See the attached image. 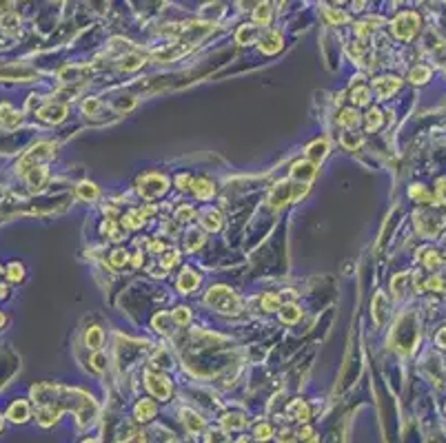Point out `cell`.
Here are the masks:
<instances>
[{
  "mask_svg": "<svg viewBox=\"0 0 446 443\" xmlns=\"http://www.w3.org/2000/svg\"><path fill=\"white\" fill-rule=\"evenodd\" d=\"M317 164L311 162V159H302V162H295L293 168H291V175H293V180L298 182H311L313 177H315V171H317Z\"/></svg>",
  "mask_w": 446,
  "mask_h": 443,
  "instance_id": "cell-8",
  "label": "cell"
},
{
  "mask_svg": "<svg viewBox=\"0 0 446 443\" xmlns=\"http://www.w3.org/2000/svg\"><path fill=\"white\" fill-rule=\"evenodd\" d=\"M171 317H173V321L178 323V326H184V323H189V319H191V313H189L187 308H175Z\"/></svg>",
  "mask_w": 446,
  "mask_h": 443,
  "instance_id": "cell-36",
  "label": "cell"
},
{
  "mask_svg": "<svg viewBox=\"0 0 446 443\" xmlns=\"http://www.w3.org/2000/svg\"><path fill=\"white\" fill-rule=\"evenodd\" d=\"M202 233H198V230H189V242H187V248L189 251H196V248L202 246Z\"/></svg>",
  "mask_w": 446,
  "mask_h": 443,
  "instance_id": "cell-39",
  "label": "cell"
},
{
  "mask_svg": "<svg viewBox=\"0 0 446 443\" xmlns=\"http://www.w3.org/2000/svg\"><path fill=\"white\" fill-rule=\"evenodd\" d=\"M127 261H129V255H127L125 248H118V251L111 253V264L116 266V268H122Z\"/></svg>",
  "mask_w": 446,
  "mask_h": 443,
  "instance_id": "cell-33",
  "label": "cell"
},
{
  "mask_svg": "<svg viewBox=\"0 0 446 443\" xmlns=\"http://www.w3.org/2000/svg\"><path fill=\"white\" fill-rule=\"evenodd\" d=\"M351 100L355 102V104H366V102L371 100V91L366 87H355L351 91Z\"/></svg>",
  "mask_w": 446,
  "mask_h": 443,
  "instance_id": "cell-29",
  "label": "cell"
},
{
  "mask_svg": "<svg viewBox=\"0 0 446 443\" xmlns=\"http://www.w3.org/2000/svg\"><path fill=\"white\" fill-rule=\"evenodd\" d=\"M384 306H386L384 295H375V299H373V317H375V323H377V326L384 321Z\"/></svg>",
  "mask_w": 446,
  "mask_h": 443,
  "instance_id": "cell-28",
  "label": "cell"
},
{
  "mask_svg": "<svg viewBox=\"0 0 446 443\" xmlns=\"http://www.w3.org/2000/svg\"><path fill=\"white\" fill-rule=\"evenodd\" d=\"M333 2H344V0H333Z\"/></svg>",
  "mask_w": 446,
  "mask_h": 443,
  "instance_id": "cell-54",
  "label": "cell"
},
{
  "mask_svg": "<svg viewBox=\"0 0 446 443\" xmlns=\"http://www.w3.org/2000/svg\"><path fill=\"white\" fill-rule=\"evenodd\" d=\"M0 122L5 124L7 128H14V127H18L20 115L11 109V104H7V102H5V104H0Z\"/></svg>",
  "mask_w": 446,
  "mask_h": 443,
  "instance_id": "cell-19",
  "label": "cell"
},
{
  "mask_svg": "<svg viewBox=\"0 0 446 443\" xmlns=\"http://www.w3.org/2000/svg\"><path fill=\"white\" fill-rule=\"evenodd\" d=\"M206 304L222 315H236L240 310V299L227 286H215L206 292Z\"/></svg>",
  "mask_w": 446,
  "mask_h": 443,
  "instance_id": "cell-2",
  "label": "cell"
},
{
  "mask_svg": "<svg viewBox=\"0 0 446 443\" xmlns=\"http://www.w3.org/2000/svg\"><path fill=\"white\" fill-rule=\"evenodd\" d=\"M7 416H9L14 423H25L29 419V403L27 401H14L7 410Z\"/></svg>",
  "mask_w": 446,
  "mask_h": 443,
  "instance_id": "cell-11",
  "label": "cell"
},
{
  "mask_svg": "<svg viewBox=\"0 0 446 443\" xmlns=\"http://www.w3.org/2000/svg\"><path fill=\"white\" fill-rule=\"evenodd\" d=\"M379 122H382V113H379L377 109H371L369 113H366V128L373 131V128L379 127Z\"/></svg>",
  "mask_w": 446,
  "mask_h": 443,
  "instance_id": "cell-31",
  "label": "cell"
},
{
  "mask_svg": "<svg viewBox=\"0 0 446 443\" xmlns=\"http://www.w3.org/2000/svg\"><path fill=\"white\" fill-rule=\"evenodd\" d=\"M2 323H5V315H0V326H2Z\"/></svg>",
  "mask_w": 446,
  "mask_h": 443,
  "instance_id": "cell-53",
  "label": "cell"
},
{
  "mask_svg": "<svg viewBox=\"0 0 446 443\" xmlns=\"http://www.w3.org/2000/svg\"><path fill=\"white\" fill-rule=\"evenodd\" d=\"M262 308L264 310H280V297L267 292V295L262 297Z\"/></svg>",
  "mask_w": 446,
  "mask_h": 443,
  "instance_id": "cell-35",
  "label": "cell"
},
{
  "mask_svg": "<svg viewBox=\"0 0 446 443\" xmlns=\"http://www.w3.org/2000/svg\"><path fill=\"white\" fill-rule=\"evenodd\" d=\"M324 13H326V18H329V20L333 22V25H342V22L348 20V16H346L344 11H335V9H331V7H326Z\"/></svg>",
  "mask_w": 446,
  "mask_h": 443,
  "instance_id": "cell-34",
  "label": "cell"
},
{
  "mask_svg": "<svg viewBox=\"0 0 446 443\" xmlns=\"http://www.w3.org/2000/svg\"><path fill=\"white\" fill-rule=\"evenodd\" d=\"M156 410H158L156 403L149 401V399H142V401L136 406V419L138 421H151L153 416H156Z\"/></svg>",
  "mask_w": 446,
  "mask_h": 443,
  "instance_id": "cell-17",
  "label": "cell"
},
{
  "mask_svg": "<svg viewBox=\"0 0 446 443\" xmlns=\"http://www.w3.org/2000/svg\"><path fill=\"white\" fill-rule=\"evenodd\" d=\"M253 20L258 22V25H267V22L271 20V7H269L267 0H262V2L253 9Z\"/></svg>",
  "mask_w": 446,
  "mask_h": 443,
  "instance_id": "cell-24",
  "label": "cell"
},
{
  "mask_svg": "<svg viewBox=\"0 0 446 443\" xmlns=\"http://www.w3.org/2000/svg\"><path fill=\"white\" fill-rule=\"evenodd\" d=\"M7 9H9V0H0V11L5 13Z\"/></svg>",
  "mask_w": 446,
  "mask_h": 443,
  "instance_id": "cell-50",
  "label": "cell"
},
{
  "mask_svg": "<svg viewBox=\"0 0 446 443\" xmlns=\"http://www.w3.org/2000/svg\"><path fill=\"white\" fill-rule=\"evenodd\" d=\"M326 151H329V144H326V140H315L313 144L307 146V158L311 159V162L320 164L322 159L326 158Z\"/></svg>",
  "mask_w": 446,
  "mask_h": 443,
  "instance_id": "cell-13",
  "label": "cell"
},
{
  "mask_svg": "<svg viewBox=\"0 0 446 443\" xmlns=\"http://www.w3.org/2000/svg\"><path fill=\"white\" fill-rule=\"evenodd\" d=\"M94 368L98 372H103L104 368H107V357H104V354H100V352L96 354V357H94Z\"/></svg>",
  "mask_w": 446,
  "mask_h": 443,
  "instance_id": "cell-47",
  "label": "cell"
},
{
  "mask_svg": "<svg viewBox=\"0 0 446 443\" xmlns=\"http://www.w3.org/2000/svg\"><path fill=\"white\" fill-rule=\"evenodd\" d=\"M300 315H302V313H300V308H298V306H293V304H286L284 308L280 310V319L284 323H295L300 319Z\"/></svg>",
  "mask_w": 446,
  "mask_h": 443,
  "instance_id": "cell-26",
  "label": "cell"
},
{
  "mask_svg": "<svg viewBox=\"0 0 446 443\" xmlns=\"http://www.w3.org/2000/svg\"><path fill=\"white\" fill-rule=\"evenodd\" d=\"M140 64H142V58L140 56H127L125 60H122V69L125 71H134V69H138Z\"/></svg>",
  "mask_w": 446,
  "mask_h": 443,
  "instance_id": "cell-40",
  "label": "cell"
},
{
  "mask_svg": "<svg viewBox=\"0 0 446 443\" xmlns=\"http://www.w3.org/2000/svg\"><path fill=\"white\" fill-rule=\"evenodd\" d=\"M244 425V416L242 414H227L224 416V428H242Z\"/></svg>",
  "mask_w": 446,
  "mask_h": 443,
  "instance_id": "cell-37",
  "label": "cell"
},
{
  "mask_svg": "<svg viewBox=\"0 0 446 443\" xmlns=\"http://www.w3.org/2000/svg\"><path fill=\"white\" fill-rule=\"evenodd\" d=\"M406 282H409V275H397V277L391 282L393 292H395V295H400V292H402V288H404V284H406Z\"/></svg>",
  "mask_w": 446,
  "mask_h": 443,
  "instance_id": "cell-43",
  "label": "cell"
},
{
  "mask_svg": "<svg viewBox=\"0 0 446 443\" xmlns=\"http://www.w3.org/2000/svg\"><path fill=\"white\" fill-rule=\"evenodd\" d=\"M144 379H147V388H149V392L153 394V397H158V399H169V394H171V385H169V381L165 379L162 375H156V372H147L144 375Z\"/></svg>",
  "mask_w": 446,
  "mask_h": 443,
  "instance_id": "cell-6",
  "label": "cell"
},
{
  "mask_svg": "<svg viewBox=\"0 0 446 443\" xmlns=\"http://www.w3.org/2000/svg\"><path fill=\"white\" fill-rule=\"evenodd\" d=\"M78 195L82 199H96L98 197V186L96 184H80L78 186Z\"/></svg>",
  "mask_w": 446,
  "mask_h": 443,
  "instance_id": "cell-30",
  "label": "cell"
},
{
  "mask_svg": "<svg viewBox=\"0 0 446 443\" xmlns=\"http://www.w3.org/2000/svg\"><path fill=\"white\" fill-rule=\"evenodd\" d=\"M167 189H169V182H167V177L160 175V173H147V175L140 177V182H138V193L142 195L144 199L160 197V195L167 193Z\"/></svg>",
  "mask_w": 446,
  "mask_h": 443,
  "instance_id": "cell-3",
  "label": "cell"
},
{
  "mask_svg": "<svg viewBox=\"0 0 446 443\" xmlns=\"http://www.w3.org/2000/svg\"><path fill=\"white\" fill-rule=\"evenodd\" d=\"M286 412H289L291 419H298V421H307L309 416H311V412H309V406L302 401V399H295V401L291 403L289 408H286Z\"/></svg>",
  "mask_w": 446,
  "mask_h": 443,
  "instance_id": "cell-18",
  "label": "cell"
},
{
  "mask_svg": "<svg viewBox=\"0 0 446 443\" xmlns=\"http://www.w3.org/2000/svg\"><path fill=\"white\" fill-rule=\"evenodd\" d=\"M426 78H428V69H426V66H417V69L411 71V80H413V82H424Z\"/></svg>",
  "mask_w": 446,
  "mask_h": 443,
  "instance_id": "cell-44",
  "label": "cell"
},
{
  "mask_svg": "<svg viewBox=\"0 0 446 443\" xmlns=\"http://www.w3.org/2000/svg\"><path fill=\"white\" fill-rule=\"evenodd\" d=\"M182 421L187 423V428H189V432H193V434H198L202 430V419L196 414V412H191V410H182Z\"/></svg>",
  "mask_w": 446,
  "mask_h": 443,
  "instance_id": "cell-23",
  "label": "cell"
},
{
  "mask_svg": "<svg viewBox=\"0 0 446 443\" xmlns=\"http://www.w3.org/2000/svg\"><path fill=\"white\" fill-rule=\"evenodd\" d=\"M437 344H440L442 348H446V330H442L440 335H437Z\"/></svg>",
  "mask_w": 446,
  "mask_h": 443,
  "instance_id": "cell-49",
  "label": "cell"
},
{
  "mask_svg": "<svg viewBox=\"0 0 446 443\" xmlns=\"http://www.w3.org/2000/svg\"><path fill=\"white\" fill-rule=\"evenodd\" d=\"M269 437H271V425L262 423L255 428V439H269Z\"/></svg>",
  "mask_w": 446,
  "mask_h": 443,
  "instance_id": "cell-46",
  "label": "cell"
},
{
  "mask_svg": "<svg viewBox=\"0 0 446 443\" xmlns=\"http://www.w3.org/2000/svg\"><path fill=\"white\" fill-rule=\"evenodd\" d=\"M65 115H67V106L58 104V102H51V104L42 106V109L38 111V118L45 120V122H60Z\"/></svg>",
  "mask_w": 446,
  "mask_h": 443,
  "instance_id": "cell-9",
  "label": "cell"
},
{
  "mask_svg": "<svg viewBox=\"0 0 446 443\" xmlns=\"http://www.w3.org/2000/svg\"><path fill=\"white\" fill-rule=\"evenodd\" d=\"M178 259H180L178 253H167V255L160 259V264H162V268H171V266H173Z\"/></svg>",
  "mask_w": 446,
  "mask_h": 443,
  "instance_id": "cell-45",
  "label": "cell"
},
{
  "mask_svg": "<svg viewBox=\"0 0 446 443\" xmlns=\"http://www.w3.org/2000/svg\"><path fill=\"white\" fill-rule=\"evenodd\" d=\"M417 27H419V18L415 16L413 11H406L395 18V22H393V33L402 40H409V38H413Z\"/></svg>",
  "mask_w": 446,
  "mask_h": 443,
  "instance_id": "cell-5",
  "label": "cell"
},
{
  "mask_svg": "<svg viewBox=\"0 0 446 443\" xmlns=\"http://www.w3.org/2000/svg\"><path fill=\"white\" fill-rule=\"evenodd\" d=\"M0 430H2V419H0Z\"/></svg>",
  "mask_w": 446,
  "mask_h": 443,
  "instance_id": "cell-55",
  "label": "cell"
},
{
  "mask_svg": "<svg viewBox=\"0 0 446 443\" xmlns=\"http://www.w3.org/2000/svg\"><path fill=\"white\" fill-rule=\"evenodd\" d=\"M357 111L355 109H344L342 113L338 115V122L342 124V127H346V128H353V127H357V122H360V118H357Z\"/></svg>",
  "mask_w": 446,
  "mask_h": 443,
  "instance_id": "cell-25",
  "label": "cell"
},
{
  "mask_svg": "<svg viewBox=\"0 0 446 443\" xmlns=\"http://www.w3.org/2000/svg\"><path fill=\"white\" fill-rule=\"evenodd\" d=\"M198 284H200V277H198V273H193V270L187 268L182 275H180V279H178V290L187 295V292H191L193 288L198 286Z\"/></svg>",
  "mask_w": 446,
  "mask_h": 443,
  "instance_id": "cell-15",
  "label": "cell"
},
{
  "mask_svg": "<svg viewBox=\"0 0 446 443\" xmlns=\"http://www.w3.org/2000/svg\"><path fill=\"white\" fill-rule=\"evenodd\" d=\"M205 226L209 230H218L220 228V213L218 211H206L205 215Z\"/></svg>",
  "mask_w": 446,
  "mask_h": 443,
  "instance_id": "cell-32",
  "label": "cell"
},
{
  "mask_svg": "<svg viewBox=\"0 0 446 443\" xmlns=\"http://www.w3.org/2000/svg\"><path fill=\"white\" fill-rule=\"evenodd\" d=\"M51 153H54V144H51V142H42V144H36L27 155H25L23 159H20L18 173H23V175H25V173L29 171V168L36 166V162H40V159H47Z\"/></svg>",
  "mask_w": 446,
  "mask_h": 443,
  "instance_id": "cell-4",
  "label": "cell"
},
{
  "mask_svg": "<svg viewBox=\"0 0 446 443\" xmlns=\"http://www.w3.org/2000/svg\"><path fill=\"white\" fill-rule=\"evenodd\" d=\"M193 193L200 199H209V197H213L215 186H213V182L206 180V177H198V180L193 182Z\"/></svg>",
  "mask_w": 446,
  "mask_h": 443,
  "instance_id": "cell-14",
  "label": "cell"
},
{
  "mask_svg": "<svg viewBox=\"0 0 446 443\" xmlns=\"http://www.w3.org/2000/svg\"><path fill=\"white\" fill-rule=\"evenodd\" d=\"M191 182V177L189 175H180V177H175V184H180V189H187V184Z\"/></svg>",
  "mask_w": 446,
  "mask_h": 443,
  "instance_id": "cell-48",
  "label": "cell"
},
{
  "mask_svg": "<svg viewBox=\"0 0 446 443\" xmlns=\"http://www.w3.org/2000/svg\"><path fill=\"white\" fill-rule=\"evenodd\" d=\"M103 339H104V335L98 326H91L85 335V344H87V348H91V350H98L100 346H103Z\"/></svg>",
  "mask_w": 446,
  "mask_h": 443,
  "instance_id": "cell-20",
  "label": "cell"
},
{
  "mask_svg": "<svg viewBox=\"0 0 446 443\" xmlns=\"http://www.w3.org/2000/svg\"><path fill=\"white\" fill-rule=\"evenodd\" d=\"M289 202H293V186H291L289 182H282V184L273 186L271 195H269V204H271L273 208H282Z\"/></svg>",
  "mask_w": 446,
  "mask_h": 443,
  "instance_id": "cell-7",
  "label": "cell"
},
{
  "mask_svg": "<svg viewBox=\"0 0 446 443\" xmlns=\"http://www.w3.org/2000/svg\"><path fill=\"white\" fill-rule=\"evenodd\" d=\"M342 144L346 149H355V146L362 144V137L355 135V133H342Z\"/></svg>",
  "mask_w": 446,
  "mask_h": 443,
  "instance_id": "cell-38",
  "label": "cell"
},
{
  "mask_svg": "<svg viewBox=\"0 0 446 443\" xmlns=\"http://www.w3.org/2000/svg\"><path fill=\"white\" fill-rule=\"evenodd\" d=\"M0 75L2 78H7V80H27V78H32L34 75V71L32 69H20V66H9V69H2L0 71Z\"/></svg>",
  "mask_w": 446,
  "mask_h": 443,
  "instance_id": "cell-22",
  "label": "cell"
},
{
  "mask_svg": "<svg viewBox=\"0 0 446 443\" xmlns=\"http://www.w3.org/2000/svg\"><path fill=\"white\" fill-rule=\"evenodd\" d=\"M32 399L36 403V416L40 425H51L63 410H73L78 414V423L87 425L96 416V403L89 394L80 390H71L65 385L38 383L32 388Z\"/></svg>",
  "mask_w": 446,
  "mask_h": 443,
  "instance_id": "cell-1",
  "label": "cell"
},
{
  "mask_svg": "<svg viewBox=\"0 0 446 443\" xmlns=\"http://www.w3.org/2000/svg\"><path fill=\"white\" fill-rule=\"evenodd\" d=\"M7 295V288L5 286H0V297H5Z\"/></svg>",
  "mask_w": 446,
  "mask_h": 443,
  "instance_id": "cell-52",
  "label": "cell"
},
{
  "mask_svg": "<svg viewBox=\"0 0 446 443\" xmlns=\"http://www.w3.org/2000/svg\"><path fill=\"white\" fill-rule=\"evenodd\" d=\"M193 215H196V208H191V206H182L175 211V220L178 222H187L189 217H193Z\"/></svg>",
  "mask_w": 446,
  "mask_h": 443,
  "instance_id": "cell-42",
  "label": "cell"
},
{
  "mask_svg": "<svg viewBox=\"0 0 446 443\" xmlns=\"http://www.w3.org/2000/svg\"><path fill=\"white\" fill-rule=\"evenodd\" d=\"M82 109H85V113H89V115H104V113H109V109L104 106V102H100V100H87Z\"/></svg>",
  "mask_w": 446,
  "mask_h": 443,
  "instance_id": "cell-27",
  "label": "cell"
},
{
  "mask_svg": "<svg viewBox=\"0 0 446 443\" xmlns=\"http://www.w3.org/2000/svg\"><path fill=\"white\" fill-rule=\"evenodd\" d=\"M282 35L277 33V31H267V35H264L262 40H260V51L267 53V56H271V53H277L282 49Z\"/></svg>",
  "mask_w": 446,
  "mask_h": 443,
  "instance_id": "cell-10",
  "label": "cell"
},
{
  "mask_svg": "<svg viewBox=\"0 0 446 443\" xmlns=\"http://www.w3.org/2000/svg\"><path fill=\"white\" fill-rule=\"evenodd\" d=\"M309 434H311V430H309V428L300 430V437H302V439H309Z\"/></svg>",
  "mask_w": 446,
  "mask_h": 443,
  "instance_id": "cell-51",
  "label": "cell"
},
{
  "mask_svg": "<svg viewBox=\"0 0 446 443\" xmlns=\"http://www.w3.org/2000/svg\"><path fill=\"white\" fill-rule=\"evenodd\" d=\"M397 87H400V80H397V78H379V80H375V82H373L375 93H377L382 100L391 95V93L395 91Z\"/></svg>",
  "mask_w": 446,
  "mask_h": 443,
  "instance_id": "cell-12",
  "label": "cell"
},
{
  "mask_svg": "<svg viewBox=\"0 0 446 443\" xmlns=\"http://www.w3.org/2000/svg\"><path fill=\"white\" fill-rule=\"evenodd\" d=\"M255 35H258V27L242 25L240 31L236 33V40H238V44H249V42H253V40H255Z\"/></svg>",
  "mask_w": 446,
  "mask_h": 443,
  "instance_id": "cell-21",
  "label": "cell"
},
{
  "mask_svg": "<svg viewBox=\"0 0 446 443\" xmlns=\"http://www.w3.org/2000/svg\"><path fill=\"white\" fill-rule=\"evenodd\" d=\"M7 277H9V282H20V279H23V266L11 264L9 270H7Z\"/></svg>",
  "mask_w": 446,
  "mask_h": 443,
  "instance_id": "cell-41",
  "label": "cell"
},
{
  "mask_svg": "<svg viewBox=\"0 0 446 443\" xmlns=\"http://www.w3.org/2000/svg\"><path fill=\"white\" fill-rule=\"evenodd\" d=\"M25 175H27V182H29V186H32V190H40L47 180V168L34 166V168H29Z\"/></svg>",
  "mask_w": 446,
  "mask_h": 443,
  "instance_id": "cell-16",
  "label": "cell"
}]
</instances>
